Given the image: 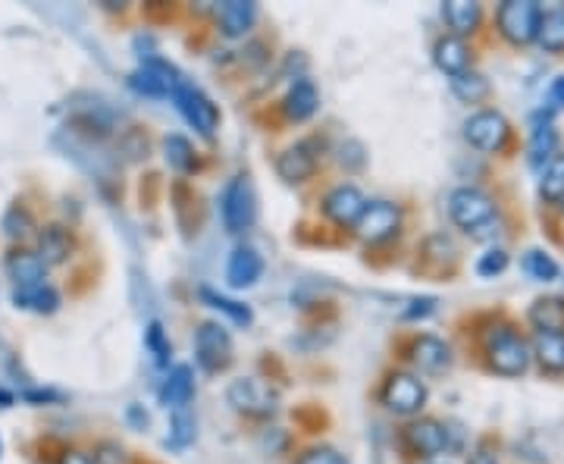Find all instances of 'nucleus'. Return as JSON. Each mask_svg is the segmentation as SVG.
I'll list each match as a JSON object with an SVG mask.
<instances>
[{"instance_id": "40", "label": "nucleus", "mask_w": 564, "mask_h": 464, "mask_svg": "<svg viewBox=\"0 0 564 464\" xmlns=\"http://www.w3.org/2000/svg\"><path fill=\"white\" fill-rule=\"evenodd\" d=\"M436 311V298H414L411 308L405 311V320H417V317H430Z\"/></svg>"}, {"instance_id": "13", "label": "nucleus", "mask_w": 564, "mask_h": 464, "mask_svg": "<svg viewBox=\"0 0 564 464\" xmlns=\"http://www.w3.org/2000/svg\"><path fill=\"white\" fill-rule=\"evenodd\" d=\"M367 207V198L358 185H336V189H329L326 198H323V214L326 220H333L336 226H355L364 214Z\"/></svg>"}, {"instance_id": "37", "label": "nucleus", "mask_w": 564, "mask_h": 464, "mask_svg": "<svg viewBox=\"0 0 564 464\" xmlns=\"http://www.w3.org/2000/svg\"><path fill=\"white\" fill-rule=\"evenodd\" d=\"M295 464H348V458L333 446H311L298 455Z\"/></svg>"}, {"instance_id": "20", "label": "nucleus", "mask_w": 564, "mask_h": 464, "mask_svg": "<svg viewBox=\"0 0 564 464\" xmlns=\"http://www.w3.org/2000/svg\"><path fill=\"white\" fill-rule=\"evenodd\" d=\"M195 396V374H192V367L188 364H176L167 380H163L160 386V402L179 411V408H188V402H192Z\"/></svg>"}, {"instance_id": "5", "label": "nucleus", "mask_w": 564, "mask_h": 464, "mask_svg": "<svg viewBox=\"0 0 564 464\" xmlns=\"http://www.w3.org/2000/svg\"><path fill=\"white\" fill-rule=\"evenodd\" d=\"M539 19H543V7L533 4V0H505V4L499 7V13H496L502 38L517 44V48H521V44L536 41Z\"/></svg>"}, {"instance_id": "34", "label": "nucleus", "mask_w": 564, "mask_h": 464, "mask_svg": "<svg viewBox=\"0 0 564 464\" xmlns=\"http://www.w3.org/2000/svg\"><path fill=\"white\" fill-rule=\"evenodd\" d=\"M452 91H455V98H461L464 104H477L489 95V82L480 76V73H461L452 79Z\"/></svg>"}, {"instance_id": "6", "label": "nucleus", "mask_w": 564, "mask_h": 464, "mask_svg": "<svg viewBox=\"0 0 564 464\" xmlns=\"http://www.w3.org/2000/svg\"><path fill=\"white\" fill-rule=\"evenodd\" d=\"M220 214H223V226L229 232H235V236L254 226V220H257V195H254V185L245 176H235L223 189Z\"/></svg>"}, {"instance_id": "11", "label": "nucleus", "mask_w": 564, "mask_h": 464, "mask_svg": "<svg viewBox=\"0 0 564 464\" xmlns=\"http://www.w3.org/2000/svg\"><path fill=\"white\" fill-rule=\"evenodd\" d=\"M449 433L452 430L445 427L442 421H433V417H420V421H411L405 427V446L417 458H436V455L452 449Z\"/></svg>"}, {"instance_id": "23", "label": "nucleus", "mask_w": 564, "mask_h": 464, "mask_svg": "<svg viewBox=\"0 0 564 464\" xmlns=\"http://www.w3.org/2000/svg\"><path fill=\"white\" fill-rule=\"evenodd\" d=\"M530 323L539 333L564 336V298H536L530 305Z\"/></svg>"}, {"instance_id": "25", "label": "nucleus", "mask_w": 564, "mask_h": 464, "mask_svg": "<svg viewBox=\"0 0 564 464\" xmlns=\"http://www.w3.org/2000/svg\"><path fill=\"white\" fill-rule=\"evenodd\" d=\"M257 19V7L248 4V0H229V4L220 7V29L229 38L245 35Z\"/></svg>"}, {"instance_id": "32", "label": "nucleus", "mask_w": 564, "mask_h": 464, "mask_svg": "<svg viewBox=\"0 0 564 464\" xmlns=\"http://www.w3.org/2000/svg\"><path fill=\"white\" fill-rule=\"evenodd\" d=\"M0 229H4V236L13 239V242L32 236L35 220H32V214H29V207L10 204V207H7V214H4V220H0Z\"/></svg>"}, {"instance_id": "7", "label": "nucleus", "mask_w": 564, "mask_h": 464, "mask_svg": "<svg viewBox=\"0 0 564 464\" xmlns=\"http://www.w3.org/2000/svg\"><path fill=\"white\" fill-rule=\"evenodd\" d=\"M464 138L483 154H499L511 138V123L499 110H477L464 123Z\"/></svg>"}, {"instance_id": "14", "label": "nucleus", "mask_w": 564, "mask_h": 464, "mask_svg": "<svg viewBox=\"0 0 564 464\" xmlns=\"http://www.w3.org/2000/svg\"><path fill=\"white\" fill-rule=\"evenodd\" d=\"M408 361L420 370V374H442V370L452 367V348L439 336L420 333L408 345Z\"/></svg>"}, {"instance_id": "17", "label": "nucleus", "mask_w": 564, "mask_h": 464, "mask_svg": "<svg viewBox=\"0 0 564 464\" xmlns=\"http://www.w3.org/2000/svg\"><path fill=\"white\" fill-rule=\"evenodd\" d=\"M4 270L13 280L16 289H29V286H41L44 276H47V267L41 264V258L35 251H26V248H13L4 261Z\"/></svg>"}, {"instance_id": "29", "label": "nucleus", "mask_w": 564, "mask_h": 464, "mask_svg": "<svg viewBox=\"0 0 564 464\" xmlns=\"http://www.w3.org/2000/svg\"><path fill=\"white\" fill-rule=\"evenodd\" d=\"M163 157H167L170 170H176V173H192L195 170V148L185 135L163 138Z\"/></svg>"}, {"instance_id": "28", "label": "nucleus", "mask_w": 564, "mask_h": 464, "mask_svg": "<svg viewBox=\"0 0 564 464\" xmlns=\"http://www.w3.org/2000/svg\"><path fill=\"white\" fill-rule=\"evenodd\" d=\"M536 41H539V48L549 51V54H564V10L543 13Z\"/></svg>"}, {"instance_id": "21", "label": "nucleus", "mask_w": 564, "mask_h": 464, "mask_svg": "<svg viewBox=\"0 0 564 464\" xmlns=\"http://www.w3.org/2000/svg\"><path fill=\"white\" fill-rule=\"evenodd\" d=\"M433 60L436 66L442 69L445 76H461L467 73V66H470V48L464 44V38H455V35H442L436 41V48H433Z\"/></svg>"}, {"instance_id": "36", "label": "nucleus", "mask_w": 564, "mask_h": 464, "mask_svg": "<svg viewBox=\"0 0 564 464\" xmlns=\"http://www.w3.org/2000/svg\"><path fill=\"white\" fill-rule=\"evenodd\" d=\"M145 342H148V348H151L154 361H157L160 367H167V364H170V352H173V348H170V339L163 336V327H160L157 320H154L151 327H148V333H145Z\"/></svg>"}, {"instance_id": "16", "label": "nucleus", "mask_w": 564, "mask_h": 464, "mask_svg": "<svg viewBox=\"0 0 564 464\" xmlns=\"http://www.w3.org/2000/svg\"><path fill=\"white\" fill-rule=\"evenodd\" d=\"M314 170H317V157H314L308 142H298V145L286 148L276 157V173H279V179H286L289 185L308 182L314 176Z\"/></svg>"}, {"instance_id": "24", "label": "nucleus", "mask_w": 564, "mask_h": 464, "mask_svg": "<svg viewBox=\"0 0 564 464\" xmlns=\"http://www.w3.org/2000/svg\"><path fill=\"white\" fill-rule=\"evenodd\" d=\"M442 19L449 22L455 38H461V35L477 32V26L483 22V7L467 4V0H452V4H442Z\"/></svg>"}, {"instance_id": "39", "label": "nucleus", "mask_w": 564, "mask_h": 464, "mask_svg": "<svg viewBox=\"0 0 564 464\" xmlns=\"http://www.w3.org/2000/svg\"><path fill=\"white\" fill-rule=\"evenodd\" d=\"M564 107V76H558L552 85H549V95H546V116H552L555 110H561Z\"/></svg>"}, {"instance_id": "3", "label": "nucleus", "mask_w": 564, "mask_h": 464, "mask_svg": "<svg viewBox=\"0 0 564 464\" xmlns=\"http://www.w3.org/2000/svg\"><path fill=\"white\" fill-rule=\"evenodd\" d=\"M226 399L245 417H270L279 405V392L261 377H239L229 383Z\"/></svg>"}, {"instance_id": "18", "label": "nucleus", "mask_w": 564, "mask_h": 464, "mask_svg": "<svg viewBox=\"0 0 564 464\" xmlns=\"http://www.w3.org/2000/svg\"><path fill=\"white\" fill-rule=\"evenodd\" d=\"M317 107H320V95H317L314 82L298 76L292 82V88L286 91V98H282V110H286V116L292 123H304L317 113Z\"/></svg>"}, {"instance_id": "9", "label": "nucleus", "mask_w": 564, "mask_h": 464, "mask_svg": "<svg viewBox=\"0 0 564 464\" xmlns=\"http://www.w3.org/2000/svg\"><path fill=\"white\" fill-rule=\"evenodd\" d=\"M195 355H198V364L210 374H217V370H226L229 361H232V336L223 323L217 320H207L198 327L195 333Z\"/></svg>"}, {"instance_id": "8", "label": "nucleus", "mask_w": 564, "mask_h": 464, "mask_svg": "<svg viewBox=\"0 0 564 464\" xmlns=\"http://www.w3.org/2000/svg\"><path fill=\"white\" fill-rule=\"evenodd\" d=\"M173 101H176L179 113H182L185 120L192 123L204 138H214L217 126H220V110H217L214 101L204 95L201 88L188 85V82L182 79V82L176 85V91H173Z\"/></svg>"}, {"instance_id": "42", "label": "nucleus", "mask_w": 564, "mask_h": 464, "mask_svg": "<svg viewBox=\"0 0 564 464\" xmlns=\"http://www.w3.org/2000/svg\"><path fill=\"white\" fill-rule=\"evenodd\" d=\"M60 464H94V461L85 452H79V449H69V452H63Z\"/></svg>"}, {"instance_id": "2", "label": "nucleus", "mask_w": 564, "mask_h": 464, "mask_svg": "<svg viewBox=\"0 0 564 464\" xmlns=\"http://www.w3.org/2000/svg\"><path fill=\"white\" fill-rule=\"evenodd\" d=\"M449 217L470 236H486V226L496 217V201L477 185H461L449 195Z\"/></svg>"}, {"instance_id": "44", "label": "nucleus", "mask_w": 564, "mask_h": 464, "mask_svg": "<svg viewBox=\"0 0 564 464\" xmlns=\"http://www.w3.org/2000/svg\"><path fill=\"white\" fill-rule=\"evenodd\" d=\"M129 421H132L135 427H148V414H141L138 405H129Z\"/></svg>"}, {"instance_id": "22", "label": "nucleus", "mask_w": 564, "mask_h": 464, "mask_svg": "<svg viewBox=\"0 0 564 464\" xmlns=\"http://www.w3.org/2000/svg\"><path fill=\"white\" fill-rule=\"evenodd\" d=\"M558 154V132L546 113L536 116L533 132H530V164L533 167H546L549 160Z\"/></svg>"}, {"instance_id": "26", "label": "nucleus", "mask_w": 564, "mask_h": 464, "mask_svg": "<svg viewBox=\"0 0 564 464\" xmlns=\"http://www.w3.org/2000/svg\"><path fill=\"white\" fill-rule=\"evenodd\" d=\"M13 305L16 308H26L35 314H54L60 308V292L54 286H29V289H16L13 292Z\"/></svg>"}, {"instance_id": "31", "label": "nucleus", "mask_w": 564, "mask_h": 464, "mask_svg": "<svg viewBox=\"0 0 564 464\" xmlns=\"http://www.w3.org/2000/svg\"><path fill=\"white\" fill-rule=\"evenodd\" d=\"M539 195L549 204L564 201V154H555L543 167V179H539Z\"/></svg>"}, {"instance_id": "12", "label": "nucleus", "mask_w": 564, "mask_h": 464, "mask_svg": "<svg viewBox=\"0 0 564 464\" xmlns=\"http://www.w3.org/2000/svg\"><path fill=\"white\" fill-rule=\"evenodd\" d=\"M179 82H182V76L176 73V69L170 63L157 60V57H148L129 76V85L135 91H141V95H148V98H170Z\"/></svg>"}, {"instance_id": "33", "label": "nucleus", "mask_w": 564, "mask_h": 464, "mask_svg": "<svg viewBox=\"0 0 564 464\" xmlns=\"http://www.w3.org/2000/svg\"><path fill=\"white\" fill-rule=\"evenodd\" d=\"M201 298L207 301L210 308H217V311H223L232 323H239V327H248V323L254 320V314H251V308L248 305H239V301H232V298H226V295H220V292H214V289H201Z\"/></svg>"}, {"instance_id": "1", "label": "nucleus", "mask_w": 564, "mask_h": 464, "mask_svg": "<svg viewBox=\"0 0 564 464\" xmlns=\"http://www.w3.org/2000/svg\"><path fill=\"white\" fill-rule=\"evenodd\" d=\"M483 352L489 367L502 377H521L530 367V342L517 333L514 327H492L486 333Z\"/></svg>"}, {"instance_id": "27", "label": "nucleus", "mask_w": 564, "mask_h": 464, "mask_svg": "<svg viewBox=\"0 0 564 464\" xmlns=\"http://www.w3.org/2000/svg\"><path fill=\"white\" fill-rule=\"evenodd\" d=\"M530 355H536V361L543 364V370H552V374H561L564 370V336L555 333H536Z\"/></svg>"}, {"instance_id": "19", "label": "nucleus", "mask_w": 564, "mask_h": 464, "mask_svg": "<svg viewBox=\"0 0 564 464\" xmlns=\"http://www.w3.org/2000/svg\"><path fill=\"white\" fill-rule=\"evenodd\" d=\"M38 258L44 267H57L63 264L69 254H73V236H69V229L60 223H51L38 232Z\"/></svg>"}, {"instance_id": "15", "label": "nucleus", "mask_w": 564, "mask_h": 464, "mask_svg": "<svg viewBox=\"0 0 564 464\" xmlns=\"http://www.w3.org/2000/svg\"><path fill=\"white\" fill-rule=\"evenodd\" d=\"M264 276V258L251 245H239L229 254L226 264V280L232 289H251Z\"/></svg>"}, {"instance_id": "4", "label": "nucleus", "mask_w": 564, "mask_h": 464, "mask_svg": "<svg viewBox=\"0 0 564 464\" xmlns=\"http://www.w3.org/2000/svg\"><path fill=\"white\" fill-rule=\"evenodd\" d=\"M430 392H427V383L414 374H405V370H395L383 380V389H380V402L392 411V414H402V417H411L417 414L423 405H427Z\"/></svg>"}, {"instance_id": "38", "label": "nucleus", "mask_w": 564, "mask_h": 464, "mask_svg": "<svg viewBox=\"0 0 564 464\" xmlns=\"http://www.w3.org/2000/svg\"><path fill=\"white\" fill-rule=\"evenodd\" d=\"M505 267H508V254L502 248L486 251L483 258L477 261V273L480 276H499V273H505Z\"/></svg>"}, {"instance_id": "41", "label": "nucleus", "mask_w": 564, "mask_h": 464, "mask_svg": "<svg viewBox=\"0 0 564 464\" xmlns=\"http://www.w3.org/2000/svg\"><path fill=\"white\" fill-rule=\"evenodd\" d=\"M98 452H101V455L94 458V464H123V461H126L123 449H120V446H113V443H104Z\"/></svg>"}, {"instance_id": "35", "label": "nucleus", "mask_w": 564, "mask_h": 464, "mask_svg": "<svg viewBox=\"0 0 564 464\" xmlns=\"http://www.w3.org/2000/svg\"><path fill=\"white\" fill-rule=\"evenodd\" d=\"M170 443H173V446H188V443H195V417L188 414L185 408L173 411V421H170Z\"/></svg>"}, {"instance_id": "30", "label": "nucleus", "mask_w": 564, "mask_h": 464, "mask_svg": "<svg viewBox=\"0 0 564 464\" xmlns=\"http://www.w3.org/2000/svg\"><path fill=\"white\" fill-rule=\"evenodd\" d=\"M521 267L527 270V276H533L536 283L558 280V261L552 258L549 251H543V248H530L524 258H521Z\"/></svg>"}, {"instance_id": "43", "label": "nucleus", "mask_w": 564, "mask_h": 464, "mask_svg": "<svg viewBox=\"0 0 564 464\" xmlns=\"http://www.w3.org/2000/svg\"><path fill=\"white\" fill-rule=\"evenodd\" d=\"M470 464H499V458L492 452H486V449H477L474 458H470Z\"/></svg>"}, {"instance_id": "10", "label": "nucleus", "mask_w": 564, "mask_h": 464, "mask_svg": "<svg viewBox=\"0 0 564 464\" xmlns=\"http://www.w3.org/2000/svg\"><path fill=\"white\" fill-rule=\"evenodd\" d=\"M398 229H402V211L392 201H367L361 220L355 223V232L370 245L398 236Z\"/></svg>"}]
</instances>
